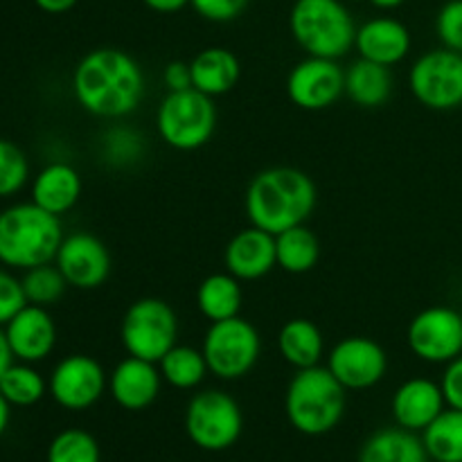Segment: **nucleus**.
Masks as SVG:
<instances>
[{
  "mask_svg": "<svg viewBox=\"0 0 462 462\" xmlns=\"http://www.w3.org/2000/svg\"><path fill=\"white\" fill-rule=\"evenodd\" d=\"M147 81L140 63L117 48L86 54L72 72V93L86 113L104 120L131 116L143 104Z\"/></svg>",
  "mask_w": 462,
  "mask_h": 462,
  "instance_id": "1",
  "label": "nucleus"
},
{
  "mask_svg": "<svg viewBox=\"0 0 462 462\" xmlns=\"http://www.w3.org/2000/svg\"><path fill=\"white\" fill-rule=\"evenodd\" d=\"M244 206L251 226L280 235L310 219L316 208V185L296 167H271L251 180Z\"/></svg>",
  "mask_w": 462,
  "mask_h": 462,
  "instance_id": "2",
  "label": "nucleus"
},
{
  "mask_svg": "<svg viewBox=\"0 0 462 462\" xmlns=\"http://www.w3.org/2000/svg\"><path fill=\"white\" fill-rule=\"evenodd\" d=\"M61 217L36 203H16L0 212V264L7 269H34L50 264L63 242Z\"/></svg>",
  "mask_w": 462,
  "mask_h": 462,
  "instance_id": "3",
  "label": "nucleus"
},
{
  "mask_svg": "<svg viewBox=\"0 0 462 462\" xmlns=\"http://www.w3.org/2000/svg\"><path fill=\"white\" fill-rule=\"evenodd\" d=\"M289 422L305 436H323L337 429L346 413V388L328 368L298 370L284 397Z\"/></svg>",
  "mask_w": 462,
  "mask_h": 462,
  "instance_id": "4",
  "label": "nucleus"
},
{
  "mask_svg": "<svg viewBox=\"0 0 462 462\" xmlns=\"http://www.w3.org/2000/svg\"><path fill=\"white\" fill-rule=\"evenodd\" d=\"M291 34L307 57L341 59L355 48V18L341 0H296L289 16Z\"/></svg>",
  "mask_w": 462,
  "mask_h": 462,
  "instance_id": "5",
  "label": "nucleus"
},
{
  "mask_svg": "<svg viewBox=\"0 0 462 462\" xmlns=\"http://www.w3.org/2000/svg\"><path fill=\"white\" fill-rule=\"evenodd\" d=\"M156 126L165 144L179 152H194L208 144L217 129V106L197 88L170 93L156 113Z\"/></svg>",
  "mask_w": 462,
  "mask_h": 462,
  "instance_id": "6",
  "label": "nucleus"
},
{
  "mask_svg": "<svg viewBox=\"0 0 462 462\" xmlns=\"http://www.w3.org/2000/svg\"><path fill=\"white\" fill-rule=\"evenodd\" d=\"M120 338L129 356L161 364L179 338L176 311L161 298H140L125 311Z\"/></svg>",
  "mask_w": 462,
  "mask_h": 462,
  "instance_id": "7",
  "label": "nucleus"
},
{
  "mask_svg": "<svg viewBox=\"0 0 462 462\" xmlns=\"http://www.w3.org/2000/svg\"><path fill=\"white\" fill-rule=\"evenodd\" d=\"M208 368L215 377L235 382L255 368L262 352V341L257 329L242 316L210 323L201 347Z\"/></svg>",
  "mask_w": 462,
  "mask_h": 462,
  "instance_id": "8",
  "label": "nucleus"
},
{
  "mask_svg": "<svg viewBox=\"0 0 462 462\" xmlns=\"http://www.w3.org/2000/svg\"><path fill=\"white\" fill-rule=\"evenodd\" d=\"M242 409L224 391L199 393L185 411V431L199 449H230L242 436Z\"/></svg>",
  "mask_w": 462,
  "mask_h": 462,
  "instance_id": "9",
  "label": "nucleus"
},
{
  "mask_svg": "<svg viewBox=\"0 0 462 462\" xmlns=\"http://www.w3.org/2000/svg\"><path fill=\"white\" fill-rule=\"evenodd\" d=\"M411 93L433 111L462 106V54L454 50H431L413 63L409 75Z\"/></svg>",
  "mask_w": 462,
  "mask_h": 462,
  "instance_id": "10",
  "label": "nucleus"
},
{
  "mask_svg": "<svg viewBox=\"0 0 462 462\" xmlns=\"http://www.w3.org/2000/svg\"><path fill=\"white\" fill-rule=\"evenodd\" d=\"M406 341L427 364H449L462 355V316L451 307H429L409 325Z\"/></svg>",
  "mask_w": 462,
  "mask_h": 462,
  "instance_id": "11",
  "label": "nucleus"
},
{
  "mask_svg": "<svg viewBox=\"0 0 462 462\" xmlns=\"http://www.w3.org/2000/svg\"><path fill=\"white\" fill-rule=\"evenodd\" d=\"M287 95L298 108L323 111L346 95V70L338 66L337 59H302L289 72Z\"/></svg>",
  "mask_w": 462,
  "mask_h": 462,
  "instance_id": "12",
  "label": "nucleus"
},
{
  "mask_svg": "<svg viewBox=\"0 0 462 462\" xmlns=\"http://www.w3.org/2000/svg\"><path fill=\"white\" fill-rule=\"evenodd\" d=\"M48 391L61 409L86 411L106 391V373L93 356L70 355L54 365Z\"/></svg>",
  "mask_w": 462,
  "mask_h": 462,
  "instance_id": "13",
  "label": "nucleus"
},
{
  "mask_svg": "<svg viewBox=\"0 0 462 462\" xmlns=\"http://www.w3.org/2000/svg\"><path fill=\"white\" fill-rule=\"evenodd\" d=\"M328 370L346 391H365L377 386L388 370V356L377 341L368 337H347L334 346Z\"/></svg>",
  "mask_w": 462,
  "mask_h": 462,
  "instance_id": "14",
  "label": "nucleus"
},
{
  "mask_svg": "<svg viewBox=\"0 0 462 462\" xmlns=\"http://www.w3.org/2000/svg\"><path fill=\"white\" fill-rule=\"evenodd\" d=\"M54 264L66 278L68 287L93 291L111 275V253L95 235L72 233L63 237Z\"/></svg>",
  "mask_w": 462,
  "mask_h": 462,
  "instance_id": "15",
  "label": "nucleus"
},
{
  "mask_svg": "<svg viewBox=\"0 0 462 462\" xmlns=\"http://www.w3.org/2000/svg\"><path fill=\"white\" fill-rule=\"evenodd\" d=\"M3 329L14 359L23 364L34 365L45 361L57 346V325L48 307L27 302Z\"/></svg>",
  "mask_w": 462,
  "mask_h": 462,
  "instance_id": "16",
  "label": "nucleus"
},
{
  "mask_svg": "<svg viewBox=\"0 0 462 462\" xmlns=\"http://www.w3.org/2000/svg\"><path fill=\"white\" fill-rule=\"evenodd\" d=\"M224 266L239 282H253V280L269 275L273 266H278L275 235L255 228V226L239 230L226 246Z\"/></svg>",
  "mask_w": 462,
  "mask_h": 462,
  "instance_id": "17",
  "label": "nucleus"
},
{
  "mask_svg": "<svg viewBox=\"0 0 462 462\" xmlns=\"http://www.w3.org/2000/svg\"><path fill=\"white\" fill-rule=\"evenodd\" d=\"M162 374L152 361L126 356L113 368L108 391L117 406L125 411H144L161 395Z\"/></svg>",
  "mask_w": 462,
  "mask_h": 462,
  "instance_id": "18",
  "label": "nucleus"
},
{
  "mask_svg": "<svg viewBox=\"0 0 462 462\" xmlns=\"http://www.w3.org/2000/svg\"><path fill=\"white\" fill-rule=\"evenodd\" d=\"M355 48L359 50L361 59L393 68L409 57L411 32L397 18H370L356 30Z\"/></svg>",
  "mask_w": 462,
  "mask_h": 462,
  "instance_id": "19",
  "label": "nucleus"
},
{
  "mask_svg": "<svg viewBox=\"0 0 462 462\" xmlns=\"http://www.w3.org/2000/svg\"><path fill=\"white\" fill-rule=\"evenodd\" d=\"M445 395L440 383L431 379H409L393 397V415L402 429L424 431L445 411Z\"/></svg>",
  "mask_w": 462,
  "mask_h": 462,
  "instance_id": "20",
  "label": "nucleus"
},
{
  "mask_svg": "<svg viewBox=\"0 0 462 462\" xmlns=\"http://www.w3.org/2000/svg\"><path fill=\"white\" fill-rule=\"evenodd\" d=\"M81 197V176L68 162H50L32 180V203L50 215L63 217Z\"/></svg>",
  "mask_w": 462,
  "mask_h": 462,
  "instance_id": "21",
  "label": "nucleus"
},
{
  "mask_svg": "<svg viewBox=\"0 0 462 462\" xmlns=\"http://www.w3.org/2000/svg\"><path fill=\"white\" fill-rule=\"evenodd\" d=\"M192 86L208 97H219L237 86L242 66L239 59L226 48H206L189 61Z\"/></svg>",
  "mask_w": 462,
  "mask_h": 462,
  "instance_id": "22",
  "label": "nucleus"
},
{
  "mask_svg": "<svg viewBox=\"0 0 462 462\" xmlns=\"http://www.w3.org/2000/svg\"><path fill=\"white\" fill-rule=\"evenodd\" d=\"M278 350L280 356L287 361L289 365L298 370L314 368L320 364L325 352V338L323 332L314 320L307 319H293L282 325L278 334Z\"/></svg>",
  "mask_w": 462,
  "mask_h": 462,
  "instance_id": "23",
  "label": "nucleus"
},
{
  "mask_svg": "<svg viewBox=\"0 0 462 462\" xmlns=\"http://www.w3.org/2000/svg\"><path fill=\"white\" fill-rule=\"evenodd\" d=\"M346 95L361 108L383 106L393 95L391 68L359 59L346 70Z\"/></svg>",
  "mask_w": 462,
  "mask_h": 462,
  "instance_id": "24",
  "label": "nucleus"
},
{
  "mask_svg": "<svg viewBox=\"0 0 462 462\" xmlns=\"http://www.w3.org/2000/svg\"><path fill=\"white\" fill-rule=\"evenodd\" d=\"M359 462H429V451L415 431L382 429L365 440Z\"/></svg>",
  "mask_w": 462,
  "mask_h": 462,
  "instance_id": "25",
  "label": "nucleus"
},
{
  "mask_svg": "<svg viewBox=\"0 0 462 462\" xmlns=\"http://www.w3.org/2000/svg\"><path fill=\"white\" fill-rule=\"evenodd\" d=\"M244 293L239 287V280L235 275L212 273L199 284L197 289V307L210 323L228 320L239 316L242 310Z\"/></svg>",
  "mask_w": 462,
  "mask_h": 462,
  "instance_id": "26",
  "label": "nucleus"
},
{
  "mask_svg": "<svg viewBox=\"0 0 462 462\" xmlns=\"http://www.w3.org/2000/svg\"><path fill=\"white\" fill-rule=\"evenodd\" d=\"M275 260L287 273H310L320 260V242L305 224L275 235Z\"/></svg>",
  "mask_w": 462,
  "mask_h": 462,
  "instance_id": "27",
  "label": "nucleus"
},
{
  "mask_svg": "<svg viewBox=\"0 0 462 462\" xmlns=\"http://www.w3.org/2000/svg\"><path fill=\"white\" fill-rule=\"evenodd\" d=\"M429 458L436 462H462V411H442L422 438Z\"/></svg>",
  "mask_w": 462,
  "mask_h": 462,
  "instance_id": "28",
  "label": "nucleus"
},
{
  "mask_svg": "<svg viewBox=\"0 0 462 462\" xmlns=\"http://www.w3.org/2000/svg\"><path fill=\"white\" fill-rule=\"evenodd\" d=\"M158 365H161L162 379L179 391L197 388L210 373L203 352L192 346H174Z\"/></svg>",
  "mask_w": 462,
  "mask_h": 462,
  "instance_id": "29",
  "label": "nucleus"
},
{
  "mask_svg": "<svg viewBox=\"0 0 462 462\" xmlns=\"http://www.w3.org/2000/svg\"><path fill=\"white\" fill-rule=\"evenodd\" d=\"M48 393V383L41 377V373L36 368H32V364H12L7 368V373L0 377V395L9 402L12 406H34L43 400V395Z\"/></svg>",
  "mask_w": 462,
  "mask_h": 462,
  "instance_id": "30",
  "label": "nucleus"
},
{
  "mask_svg": "<svg viewBox=\"0 0 462 462\" xmlns=\"http://www.w3.org/2000/svg\"><path fill=\"white\" fill-rule=\"evenodd\" d=\"M21 282L27 302L39 307H50L54 302H59L68 289L66 278H63L61 271L52 262L50 264L34 266V269H27Z\"/></svg>",
  "mask_w": 462,
  "mask_h": 462,
  "instance_id": "31",
  "label": "nucleus"
},
{
  "mask_svg": "<svg viewBox=\"0 0 462 462\" xmlns=\"http://www.w3.org/2000/svg\"><path fill=\"white\" fill-rule=\"evenodd\" d=\"M48 462H99V445L88 431L66 429L50 442Z\"/></svg>",
  "mask_w": 462,
  "mask_h": 462,
  "instance_id": "32",
  "label": "nucleus"
},
{
  "mask_svg": "<svg viewBox=\"0 0 462 462\" xmlns=\"http://www.w3.org/2000/svg\"><path fill=\"white\" fill-rule=\"evenodd\" d=\"M30 180V162L25 152L12 140L0 138V199L21 192Z\"/></svg>",
  "mask_w": 462,
  "mask_h": 462,
  "instance_id": "33",
  "label": "nucleus"
},
{
  "mask_svg": "<svg viewBox=\"0 0 462 462\" xmlns=\"http://www.w3.org/2000/svg\"><path fill=\"white\" fill-rule=\"evenodd\" d=\"M140 152H143V138L131 129L117 126V129L108 131L106 138H104V156L117 167L138 161Z\"/></svg>",
  "mask_w": 462,
  "mask_h": 462,
  "instance_id": "34",
  "label": "nucleus"
},
{
  "mask_svg": "<svg viewBox=\"0 0 462 462\" xmlns=\"http://www.w3.org/2000/svg\"><path fill=\"white\" fill-rule=\"evenodd\" d=\"M436 32L447 50L462 54V0L445 3V7L438 14Z\"/></svg>",
  "mask_w": 462,
  "mask_h": 462,
  "instance_id": "35",
  "label": "nucleus"
},
{
  "mask_svg": "<svg viewBox=\"0 0 462 462\" xmlns=\"http://www.w3.org/2000/svg\"><path fill=\"white\" fill-rule=\"evenodd\" d=\"M27 305L23 282L7 269H0V328L9 323Z\"/></svg>",
  "mask_w": 462,
  "mask_h": 462,
  "instance_id": "36",
  "label": "nucleus"
},
{
  "mask_svg": "<svg viewBox=\"0 0 462 462\" xmlns=\"http://www.w3.org/2000/svg\"><path fill=\"white\" fill-rule=\"evenodd\" d=\"M251 0H189L194 12L212 23H230L244 14Z\"/></svg>",
  "mask_w": 462,
  "mask_h": 462,
  "instance_id": "37",
  "label": "nucleus"
},
{
  "mask_svg": "<svg viewBox=\"0 0 462 462\" xmlns=\"http://www.w3.org/2000/svg\"><path fill=\"white\" fill-rule=\"evenodd\" d=\"M442 395L449 409L462 411V355L447 364L445 374H442Z\"/></svg>",
  "mask_w": 462,
  "mask_h": 462,
  "instance_id": "38",
  "label": "nucleus"
},
{
  "mask_svg": "<svg viewBox=\"0 0 462 462\" xmlns=\"http://www.w3.org/2000/svg\"><path fill=\"white\" fill-rule=\"evenodd\" d=\"M162 81H165L170 93H179V90L194 88L192 86V68L185 61H171L165 66L162 72Z\"/></svg>",
  "mask_w": 462,
  "mask_h": 462,
  "instance_id": "39",
  "label": "nucleus"
},
{
  "mask_svg": "<svg viewBox=\"0 0 462 462\" xmlns=\"http://www.w3.org/2000/svg\"><path fill=\"white\" fill-rule=\"evenodd\" d=\"M143 3L158 14H174L188 7L189 0H143Z\"/></svg>",
  "mask_w": 462,
  "mask_h": 462,
  "instance_id": "40",
  "label": "nucleus"
},
{
  "mask_svg": "<svg viewBox=\"0 0 462 462\" xmlns=\"http://www.w3.org/2000/svg\"><path fill=\"white\" fill-rule=\"evenodd\" d=\"M79 0H34L36 7L45 14H66L70 12Z\"/></svg>",
  "mask_w": 462,
  "mask_h": 462,
  "instance_id": "41",
  "label": "nucleus"
},
{
  "mask_svg": "<svg viewBox=\"0 0 462 462\" xmlns=\"http://www.w3.org/2000/svg\"><path fill=\"white\" fill-rule=\"evenodd\" d=\"M14 361H16V359H14L12 350H9V343H7V337H5V329L0 328V377L7 373V368L14 364Z\"/></svg>",
  "mask_w": 462,
  "mask_h": 462,
  "instance_id": "42",
  "label": "nucleus"
},
{
  "mask_svg": "<svg viewBox=\"0 0 462 462\" xmlns=\"http://www.w3.org/2000/svg\"><path fill=\"white\" fill-rule=\"evenodd\" d=\"M9 418H12V404L0 395V438H3V433L7 431Z\"/></svg>",
  "mask_w": 462,
  "mask_h": 462,
  "instance_id": "43",
  "label": "nucleus"
},
{
  "mask_svg": "<svg viewBox=\"0 0 462 462\" xmlns=\"http://www.w3.org/2000/svg\"><path fill=\"white\" fill-rule=\"evenodd\" d=\"M368 3L374 5V7H379V9H395V7H400L404 0H368Z\"/></svg>",
  "mask_w": 462,
  "mask_h": 462,
  "instance_id": "44",
  "label": "nucleus"
}]
</instances>
